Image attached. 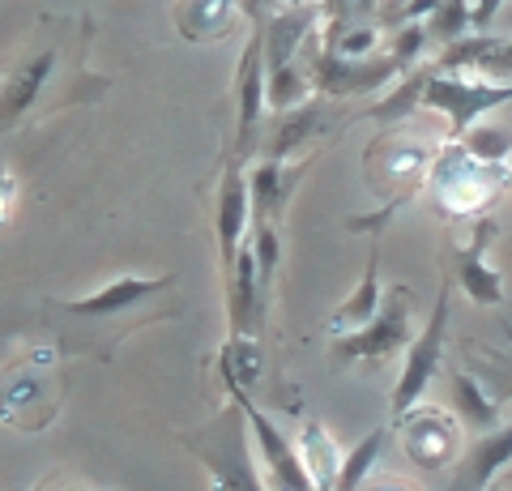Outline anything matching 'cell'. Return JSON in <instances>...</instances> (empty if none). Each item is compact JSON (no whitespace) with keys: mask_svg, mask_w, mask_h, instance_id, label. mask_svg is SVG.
Returning a JSON list of instances; mask_svg holds the SVG:
<instances>
[{"mask_svg":"<svg viewBox=\"0 0 512 491\" xmlns=\"http://www.w3.org/2000/svg\"><path fill=\"white\" fill-rule=\"evenodd\" d=\"M427 43H431V39H427V22L402 26V30H397V39H393V52H389V56L410 73V69H419V60H423V47H427Z\"/></svg>","mask_w":512,"mask_h":491,"instance_id":"83f0119b","label":"cell"},{"mask_svg":"<svg viewBox=\"0 0 512 491\" xmlns=\"http://www.w3.org/2000/svg\"><path fill=\"white\" fill-rule=\"evenodd\" d=\"M239 13H244V5H227V0H192V5L180 9V35L188 43L222 39L235 26Z\"/></svg>","mask_w":512,"mask_h":491,"instance_id":"d6986e66","label":"cell"},{"mask_svg":"<svg viewBox=\"0 0 512 491\" xmlns=\"http://www.w3.org/2000/svg\"><path fill=\"white\" fill-rule=\"evenodd\" d=\"M389 440V427H376L372 436H363L355 449L342 453V474H338V491H363V483L372 479V470L380 462V449Z\"/></svg>","mask_w":512,"mask_h":491,"instance_id":"7402d4cb","label":"cell"},{"mask_svg":"<svg viewBox=\"0 0 512 491\" xmlns=\"http://www.w3.org/2000/svg\"><path fill=\"white\" fill-rule=\"evenodd\" d=\"M320 120H325V107H320V99H312V103L295 107V112L278 116L274 141L265 146V158H274V163H286V158H291L295 150H303V141H308V137L320 129Z\"/></svg>","mask_w":512,"mask_h":491,"instance_id":"ffe728a7","label":"cell"},{"mask_svg":"<svg viewBox=\"0 0 512 491\" xmlns=\"http://www.w3.org/2000/svg\"><path fill=\"white\" fill-rule=\"evenodd\" d=\"M303 171H308V163L299 167H286V163H274V158H261L252 171H248V188H252V227H278L282 223V210L286 201H291L295 184L303 180Z\"/></svg>","mask_w":512,"mask_h":491,"instance_id":"4fadbf2b","label":"cell"},{"mask_svg":"<svg viewBox=\"0 0 512 491\" xmlns=\"http://www.w3.org/2000/svg\"><path fill=\"white\" fill-rule=\"evenodd\" d=\"M227 398L244 410V419L252 427V440H256V449H261V457H265V470H269L265 474L269 491H316L312 479H308V470H303V457L295 449V440H286L282 427L252 402V393L239 389V385H227Z\"/></svg>","mask_w":512,"mask_h":491,"instance_id":"8992f818","label":"cell"},{"mask_svg":"<svg viewBox=\"0 0 512 491\" xmlns=\"http://www.w3.org/2000/svg\"><path fill=\"white\" fill-rule=\"evenodd\" d=\"M363 491H419V487L406 483V479H397V474H372V479L363 483Z\"/></svg>","mask_w":512,"mask_h":491,"instance_id":"f546056e","label":"cell"},{"mask_svg":"<svg viewBox=\"0 0 512 491\" xmlns=\"http://www.w3.org/2000/svg\"><path fill=\"white\" fill-rule=\"evenodd\" d=\"M512 466V423L491 427L470 449V491H491V483Z\"/></svg>","mask_w":512,"mask_h":491,"instance_id":"e0dca14e","label":"cell"},{"mask_svg":"<svg viewBox=\"0 0 512 491\" xmlns=\"http://www.w3.org/2000/svg\"><path fill=\"white\" fill-rule=\"evenodd\" d=\"M431 193L448 218H483L487 205H495L504 193H512V167H495L474 158L461 141H444L431 163Z\"/></svg>","mask_w":512,"mask_h":491,"instance_id":"7a4b0ae2","label":"cell"},{"mask_svg":"<svg viewBox=\"0 0 512 491\" xmlns=\"http://www.w3.org/2000/svg\"><path fill=\"white\" fill-rule=\"evenodd\" d=\"M235 103H239V116H235V158H252L256 150V133H261V120L269 112V69H265V35H261V22H252L248 30V43H244V56H239V69H235Z\"/></svg>","mask_w":512,"mask_h":491,"instance_id":"52a82bcc","label":"cell"},{"mask_svg":"<svg viewBox=\"0 0 512 491\" xmlns=\"http://www.w3.org/2000/svg\"><path fill=\"white\" fill-rule=\"evenodd\" d=\"M320 9L316 5H286V9H269V22H261L265 35V69L269 77L291 69L295 56L303 52V39L320 26Z\"/></svg>","mask_w":512,"mask_h":491,"instance_id":"7c38bea8","label":"cell"},{"mask_svg":"<svg viewBox=\"0 0 512 491\" xmlns=\"http://www.w3.org/2000/svg\"><path fill=\"white\" fill-rule=\"evenodd\" d=\"M470 18H474V5H466V0H444V5H436L431 18H427V39L444 52V47H453V43L474 35Z\"/></svg>","mask_w":512,"mask_h":491,"instance_id":"603a6c76","label":"cell"},{"mask_svg":"<svg viewBox=\"0 0 512 491\" xmlns=\"http://www.w3.org/2000/svg\"><path fill=\"white\" fill-rule=\"evenodd\" d=\"M384 308V287H380V252L372 248V257H367L363 265V278H359V287L350 291L338 308L329 312V329H333V338H346V334H359V329H367L380 316Z\"/></svg>","mask_w":512,"mask_h":491,"instance_id":"9a60e30c","label":"cell"},{"mask_svg":"<svg viewBox=\"0 0 512 491\" xmlns=\"http://www.w3.org/2000/svg\"><path fill=\"white\" fill-rule=\"evenodd\" d=\"M252 252H256V274H261V295L269 304V295H274V278H278V257H282V235L278 227H252Z\"/></svg>","mask_w":512,"mask_h":491,"instance_id":"4316f807","label":"cell"},{"mask_svg":"<svg viewBox=\"0 0 512 491\" xmlns=\"http://www.w3.org/2000/svg\"><path fill=\"white\" fill-rule=\"evenodd\" d=\"M453 402L474 427H500V402L487 398V389L474 376L453 372Z\"/></svg>","mask_w":512,"mask_h":491,"instance_id":"cb8c5ba5","label":"cell"},{"mask_svg":"<svg viewBox=\"0 0 512 491\" xmlns=\"http://www.w3.org/2000/svg\"><path fill=\"white\" fill-rule=\"evenodd\" d=\"M448 316H453V295H448V282L440 287V299L431 308L427 325L419 329V338L406 351V363H402V376L393 385V423L410 415L414 406L423 402V393L431 389V380L440 376V363H444V338H448Z\"/></svg>","mask_w":512,"mask_h":491,"instance_id":"5b68a950","label":"cell"},{"mask_svg":"<svg viewBox=\"0 0 512 491\" xmlns=\"http://www.w3.org/2000/svg\"><path fill=\"white\" fill-rule=\"evenodd\" d=\"M248 436H252V427L244 419V410L227 398L197 432L184 436V445L201 457V466L210 470L218 491H269L265 474L252 457Z\"/></svg>","mask_w":512,"mask_h":491,"instance_id":"6da1fadb","label":"cell"},{"mask_svg":"<svg viewBox=\"0 0 512 491\" xmlns=\"http://www.w3.org/2000/svg\"><path fill=\"white\" fill-rule=\"evenodd\" d=\"M308 90H316V86H312V73H303L299 65L274 73V77H269V112L286 116V112H295V107L312 103Z\"/></svg>","mask_w":512,"mask_h":491,"instance_id":"d4e9b609","label":"cell"},{"mask_svg":"<svg viewBox=\"0 0 512 491\" xmlns=\"http://www.w3.org/2000/svg\"><path fill=\"white\" fill-rule=\"evenodd\" d=\"M13 205H18V176H13V171H5V223L13 218Z\"/></svg>","mask_w":512,"mask_h":491,"instance_id":"1f68e13d","label":"cell"},{"mask_svg":"<svg viewBox=\"0 0 512 491\" xmlns=\"http://www.w3.org/2000/svg\"><path fill=\"white\" fill-rule=\"evenodd\" d=\"M427 82H431V69H410L402 82H397V86L372 107V120H380V124L406 120L414 107H423V90H427Z\"/></svg>","mask_w":512,"mask_h":491,"instance_id":"44dd1931","label":"cell"},{"mask_svg":"<svg viewBox=\"0 0 512 491\" xmlns=\"http://www.w3.org/2000/svg\"><path fill=\"white\" fill-rule=\"evenodd\" d=\"M52 65H56V52H39L35 60H26V65L13 69V77L5 82V129H18V120L30 112V103L39 99Z\"/></svg>","mask_w":512,"mask_h":491,"instance_id":"ac0fdd59","label":"cell"},{"mask_svg":"<svg viewBox=\"0 0 512 491\" xmlns=\"http://www.w3.org/2000/svg\"><path fill=\"white\" fill-rule=\"evenodd\" d=\"M478 77H495V82H512V39H495L487 65Z\"/></svg>","mask_w":512,"mask_h":491,"instance_id":"f1b7e54d","label":"cell"},{"mask_svg":"<svg viewBox=\"0 0 512 491\" xmlns=\"http://www.w3.org/2000/svg\"><path fill=\"white\" fill-rule=\"evenodd\" d=\"M295 449L303 457V470L316 491H338V474H342V457H338V445L333 436L320 427L316 419H303L299 423V436H295Z\"/></svg>","mask_w":512,"mask_h":491,"instance_id":"2e32d148","label":"cell"},{"mask_svg":"<svg viewBox=\"0 0 512 491\" xmlns=\"http://www.w3.org/2000/svg\"><path fill=\"white\" fill-rule=\"evenodd\" d=\"M491 240H495V218L483 214L470 223V240L457 248V278H461V287H466V295L483 308L504 304V278L487 265Z\"/></svg>","mask_w":512,"mask_h":491,"instance_id":"8fae6325","label":"cell"},{"mask_svg":"<svg viewBox=\"0 0 512 491\" xmlns=\"http://www.w3.org/2000/svg\"><path fill=\"white\" fill-rule=\"evenodd\" d=\"M312 86L325 94V99H350V94H367V90H384L389 82H402L406 69L397 65L393 56H372V60H342L316 47L312 56Z\"/></svg>","mask_w":512,"mask_h":491,"instance_id":"9c48e42d","label":"cell"},{"mask_svg":"<svg viewBox=\"0 0 512 491\" xmlns=\"http://www.w3.org/2000/svg\"><path fill=\"white\" fill-rule=\"evenodd\" d=\"M414 287L397 282L384 295V308L380 316L359 334H346V338H333L329 342V355L338 363H380V359H393V355H406L414 346Z\"/></svg>","mask_w":512,"mask_h":491,"instance_id":"277c9868","label":"cell"},{"mask_svg":"<svg viewBox=\"0 0 512 491\" xmlns=\"http://www.w3.org/2000/svg\"><path fill=\"white\" fill-rule=\"evenodd\" d=\"M397 432H402V453L419 470H440L461 457V423L440 406H414L397 419Z\"/></svg>","mask_w":512,"mask_h":491,"instance_id":"30bf717a","label":"cell"},{"mask_svg":"<svg viewBox=\"0 0 512 491\" xmlns=\"http://www.w3.org/2000/svg\"><path fill=\"white\" fill-rule=\"evenodd\" d=\"M474 158L483 163H495V167H508V154H512V129H500V124H474L461 141Z\"/></svg>","mask_w":512,"mask_h":491,"instance_id":"484cf974","label":"cell"},{"mask_svg":"<svg viewBox=\"0 0 512 491\" xmlns=\"http://www.w3.org/2000/svg\"><path fill=\"white\" fill-rule=\"evenodd\" d=\"M252 227V188H248V167L244 158L231 154L227 171L218 184V201H214V231H218V269H222V287L235 274V261L244 252V235Z\"/></svg>","mask_w":512,"mask_h":491,"instance_id":"ba28073f","label":"cell"},{"mask_svg":"<svg viewBox=\"0 0 512 491\" xmlns=\"http://www.w3.org/2000/svg\"><path fill=\"white\" fill-rule=\"evenodd\" d=\"M175 287V274H163V278H116V282H107L103 291H94V295H82V299H69L64 304V312L69 316H116V312H128V308H137L141 299H150L158 291H171Z\"/></svg>","mask_w":512,"mask_h":491,"instance_id":"5bb4252c","label":"cell"},{"mask_svg":"<svg viewBox=\"0 0 512 491\" xmlns=\"http://www.w3.org/2000/svg\"><path fill=\"white\" fill-rule=\"evenodd\" d=\"M512 103V82H495V77H478V73H436L423 90V107H436L448 120V137L444 141H466V133L495 107Z\"/></svg>","mask_w":512,"mask_h":491,"instance_id":"3957f363","label":"cell"},{"mask_svg":"<svg viewBox=\"0 0 512 491\" xmlns=\"http://www.w3.org/2000/svg\"><path fill=\"white\" fill-rule=\"evenodd\" d=\"M495 13H500V0H483V5H474V18H470L474 35H487V26H491Z\"/></svg>","mask_w":512,"mask_h":491,"instance_id":"4dcf8cb0","label":"cell"},{"mask_svg":"<svg viewBox=\"0 0 512 491\" xmlns=\"http://www.w3.org/2000/svg\"><path fill=\"white\" fill-rule=\"evenodd\" d=\"M69 491H77V487H69Z\"/></svg>","mask_w":512,"mask_h":491,"instance_id":"d6a6232c","label":"cell"}]
</instances>
